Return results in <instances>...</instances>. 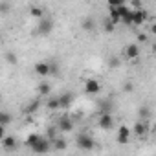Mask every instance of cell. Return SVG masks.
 <instances>
[{"mask_svg": "<svg viewBox=\"0 0 156 156\" xmlns=\"http://www.w3.org/2000/svg\"><path fill=\"white\" fill-rule=\"evenodd\" d=\"M33 152H48L50 149H51V141L48 140V138H44V136H39V140L30 147Z\"/></svg>", "mask_w": 156, "mask_h": 156, "instance_id": "cell-1", "label": "cell"}, {"mask_svg": "<svg viewBox=\"0 0 156 156\" xmlns=\"http://www.w3.org/2000/svg\"><path fill=\"white\" fill-rule=\"evenodd\" d=\"M147 19H149L147 9H143V8L132 9V26H141V24L147 22Z\"/></svg>", "mask_w": 156, "mask_h": 156, "instance_id": "cell-2", "label": "cell"}, {"mask_svg": "<svg viewBox=\"0 0 156 156\" xmlns=\"http://www.w3.org/2000/svg\"><path fill=\"white\" fill-rule=\"evenodd\" d=\"M75 143H77V147L83 149V151H92L94 149V140L88 134H79L77 140H75Z\"/></svg>", "mask_w": 156, "mask_h": 156, "instance_id": "cell-3", "label": "cell"}, {"mask_svg": "<svg viewBox=\"0 0 156 156\" xmlns=\"http://www.w3.org/2000/svg\"><path fill=\"white\" fill-rule=\"evenodd\" d=\"M98 125H99V129L108 130V129H112V127L116 125V119H114V116H112L110 112H105V114H99V121H98Z\"/></svg>", "mask_w": 156, "mask_h": 156, "instance_id": "cell-4", "label": "cell"}, {"mask_svg": "<svg viewBox=\"0 0 156 156\" xmlns=\"http://www.w3.org/2000/svg\"><path fill=\"white\" fill-rule=\"evenodd\" d=\"M51 30H53V22L50 19H39V26H37L39 35H50Z\"/></svg>", "mask_w": 156, "mask_h": 156, "instance_id": "cell-5", "label": "cell"}, {"mask_svg": "<svg viewBox=\"0 0 156 156\" xmlns=\"http://www.w3.org/2000/svg\"><path fill=\"white\" fill-rule=\"evenodd\" d=\"M85 92L88 96H98L101 92V85L96 79H88V81H85Z\"/></svg>", "mask_w": 156, "mask_h": 156, "instance_id": "cell-6", "label": "cell"}, {"mask_svg": "<svg viewBox=\"0 0 156 156\" xmlns=\"http://www.w3.org/2000/svg\"><path fill=\"white\" fill-rule=\"evenodd\" d=\"M129 138H130L129 127H127V125H121V127L118 129V143H119V145H125V143L129 141Z\"/></svg>", "mask_w": 156, "mask_h": 156, "instance_id": "cell-7", "label": "cell"}, {"mask_svg": "<svg viewBox=\"0 0 156 156\" xmlns=\"http://www.w3.org/2000/svg\"><path fill=\"white\" fill-rule=\"evenodd\" d=\"M123 53H125L127 59H136V57H140L141 51H140V46L138 44H129V46H125Z\"/></svg>", "mask_w": 156, "mask_h": 156, "instance_id": "cell-8", "label": "cell"}, {"mask_svg": "<svg viewBox=\"0 0 156 156\" xmlns=\"http://www.w3.org/2000/svg\"><path fill=\"white\" fill-rule=\"evenodd\" d=\"M57 129H59L61 132H70V130L73 129V123H72V119H70L68 116H62V118L59 119V125H57Z\"/></svg>", "mask_w": 156, "mask_h": 156, "instance_id": "cell-9", "label": "cell"}, {"mask_svg": "<svg viewBox=\"0 0 156 156\" xmlns=\"http://www.w3.org/2000/svg\"><path fill=\"white\" fill-rule=\"evenodd\" d=\"M35 73L37 75H42V77L50 75V64L48 62H37L35 64Z\"/></svg>", "mask_w": 156, "mask_h": 156, "instance_id": "cell-10", "label": "cell"}, {"mask_svg": "<svg viewBox=\"0 0 156 156\" xmlns=\"http://www.w3.org/2000/svg\"><path fill=\"white\" fill-rule=\"evenodd\" d=\"M134 132L141 138V136H145L147 132H149V125H147V121H138L136 125H134Z\"/></svg>", "mask_w": 156, "mask_h": 156, "instance_id": "cell-11", "label": "cell"}, {"mask_svg": "<svg viewBox=\"0 0 156 156\" xmlns=\"http://www.w3.org/2000/svg\"><path fill=\"white\" fill-rule=\"evenodd\" d=\"M2 143H4V149L6 151H15L17 149V140L13 136H4L2 138Z\"/></svg>", "mask_w": 156, "mask_h": 156, "instance_id": "cell-12", "label": "cell"}, {"mask_svg": "<svg viewBox=\"0 0 156 156\" xmlns=\"http://www.w3.org/2000/svg\"><path fill=\"white\" fill-rule=\"evenodd\" d=\"M72 94H61L59 96V107L61 108H68L70 105H72Z\"/></svg>", "mask_w": 156, "mask_h": 156, "instance_id": "cell-13", "label": "cell"}, {"mask_svg": "<svg viewBox=\"0 0 156 156\" xmlns=\"http://www.w3.org/2000/svg\"><path fill=\"white\" fill-rule=\"evenodd\" d=\"M108 19L114 22V24H118L119 22V11H118V8H114V6H108Z\"/></svg>", "mask_w": 156, "mask_h": 156, "instance_id": "cell-14", "label": "cell"}, {"mask_svg": "<svg viewBox=\"0 0 156 156\" xmlns=\"http://www.w3.org/2000/svg\"><path fill=\"white\" fill-rule=\"evenodd\" d=\"M37 92H39V96H50V92H51V87H50L48 83H39V87H37Z\"/></svg>", "mask_w": 156, "mask_h": 156, "instance_id": "cell-15", "label": "cell"}, {"mask_svg": "<svg viewBox=\"0 0 156 156\" xmlns=\"http://www.w3.org/2000/svg\"><path fill=\"white\" fill-rule=\"evenodd\" d=\"M119 22H123L125 26H132V9H130V8H129V11H127L125 15H121Z\"/></svg>", "mask_w": 156, "mask_h": 156, "instance_id": "cell-16", "label": "cell"}, {"mask_svg": "<svg viewBox=\"0 0 156 156\" xmlns=\"http://www.w3.org/2000/svg\"><path fill=\"white\" fill-rule=\"evenodd\" d=\"M39 107H41V99H35V101H31V103L24 108V112H26V114H33Z\"/></svg>", "mask_w": 156, "mask_h": 156, "instance_id": "cell-17", "label": "cell"}, {"mask_svg": "<svg viewBox=\"0 0 156 156\" xmlns=\"http://www.w3.org/2000/svg\"><path fill=\"white\" fill-rule=\"evenodd\" d=\"M51 147L57 149V151H64V149H66V141H64L62 138H55V140L51 141Z\"/></svg>", "mask_w": 156, "mask_h": 156, "instance_id": "cell-18", "label": "cell"}, {"mask_svg": "<svg viewBox=\"0 0 156 156\" xmlns=\"http://www.w3.org/2000/svg\"><path fill=\"white\" fill-rule=\"evenodd\" d=\"M103 30H105L107 33H114V30H116V24H114L110 19H107V20L103 22Z\"/></svg>", "mask_w": 156, "mask_h": 156, "instance_id": "cell-19", "label": "cell"}, {"mask_svg": "<svg viewBox=\"0 0 156 156\" xmlns=\"http://www.w3.org/2000/svg\"><path fill=\"white\" fill-rule=\"evenodd\" d=\"M13 121V118L8 112H0V125H9Z\"/></svg>", "mask_w": 156, "mask_h": 156, "instance_id": "cell-20", "label": "cell"}, {"mask_svg": "<svg viewBox=\"0 0 156 156\" xmlns=\"http://www.w3.org/2000/svg\"><path fill=\"white\" fill-rule=\"evenodd\" d=\"M94 24H96V22H94V19H85L81 26H83V30H85V31H92V30H94Z\"/></svg>", "mask_w": 156, "mask_h": 156, "instance_id": "cell-21", "label": "cell"}, {"mask_svg": "<svg viewBox=\"0 0 156 156\" xmlns=\"http://www.w3.org/2000/svg\"><path fill=\"white\" fill-rule=\"evenodd\" d=\"M30 13H31V17H35V19H42V15H44L42 8H37V6H33V8L30 9Z\"/></svg>", "mask_w": 156, "mask_h": 156, "instance_id": "cell-22", "label": "cell"}, {"mask_svg": "<svg viewBox=\"0 0 156 156\" xmlns=\"http://www.w3.org/2000/svg\"><path fill=\"white\" fill-rule=\"evenodd\" d=\"M48 108H50V110H55V108H61V107H59V98H51V99L48 101Z\"/></svg>", "mask_w": 156, "mask_h": 156, "instance_id": "cell-23", "label": "cell"}, {"mask_svg": "<svg viewBox=\"0 0 156 156\" xmlns=\"http://www.w3.org/2000/svg\"><path fill=\"white\" fill-rule=\"evenodd\" d=\"M37 140H39V134H35V132H33V134H30V136L26 138V145H28V147H31Z\"/></svg>", "mask_w": 156, "mask_h": 156, "instance_id": "cell-24", "label": "cell"}, {"mask_svg": "<svg viewBox=\"0 0 156 156\" xmlns=\"http://www.w3.org/2000/svg\"><path fill=\"white\" fill-rule=\"evenodd\" d=\"M6 61H8L9 64H17V55H15L13 51H9V53H6Z\"/></svg>", "mask_w": 156, "mask_h": 156, "instance_id": "cell-25", "label": "cell"}, {"mask_svg": "<svg viewBox=\"0 0 156 156\" xmlns=\"http://www.w3.org/2000/svg\"><path fill=\"white\" fill-rule=\"evenodd\" d=\"M46 138H48L50 141H53V140L57 138V129H48V134H46Z\"/></svg>", "mask_w": 156, "mask_h": 156, "instance_id": "cell-26", "label": "cell"}, {"mask_svg": "<svg viewBox=\"0 0 156 156\" xmlns=\"http://www.w3.org/2000/svg\"><path fill=\"white\" fill-rule=\"evenodd\" d=\"M105 112H110V103H101V107H99V114H105Z\"/></svg>", "mask_w": 156, "mask_h": 156, "instance_id": "cell-27", "label": "cell"}, {"mask_svg": "<svg viewBox=\"0 0 156 156\" xmlns=\"http://www.w3.org/2000/svg\"><path fill=\"white\" fill-rule=\"evenodd\" d=\"M107 4H108V6H114V8H118V6L125 4V0H107Z\"/></svg>", "mask_w": 156, "mask_h": 156, "instance_id": "cell-28", "label": "cell"}, {"mask_svg": "<svg viewBox=\"0 0 156 156\" xmlns=\"http://www.w3.org/2000/svg\"><path fill=\"white\" fill-rule=\"evenodd\" d=\"M8 11H9V4L2 2V4H0V13H8Z\"/></svg>", "mask_w": 156, "mask_h": 156, "instance_id": "cell-29", "label": "cell"}, {"mask_svg": "<svg viewBox=\"0 0 156 156\" xmlns=\"http://www.w3.org/2000/svg\"><path fill=\"white\" fill-rule=\"evenodd\" d=\"M140 116H141L143 119H145V118H149V108H147V107H143V108L140 110Z\"/></svg>", "mask_w": 156, "mask_h": 156, "instance_id": "cell-30", "label": "cell"}, {"mask_svg": "<svg viewBox=\"0 0 156 156\" xmlns=\"http://www.w3.org/2000/svg\"><path fill=\"white\" fill-rule=\"evenodd\" d=\"M138 41H140V42H147V41H149L147 33H140V35H138Z\"/></svg>", "mask_w": 156, "mask_h": 156, "instance_id": "cell-31", "label": "cell"}, {"mask_svg": "<svg viewBox=\"0 0 156 156\" xmlns=\"http://www.w3.org/2000/svg\"><path fill=\"white\" fill-rule=\"evenodd\" d=\"M6 136V125H0V140Z\"/></svg>", "mask_w": 156, "mask_h": 156, "instance_id": "cell-32", "label": "cell"}, {"mask_svg": "<svg viewBox=\"0 0 156 156\" xmlns=\"http://www.w3.org/2000/svg\"><path fill=\"white\" fill-rule=\"evenodd\" d=\"M123 90H125V92H132V83H125Z\"/></svg>", "mask_w": 156, "mask_h": 156, "instance_id": "cell-33", "label": "cell"}, {"mask_svg": "<svg viewBox=\"0 0 156 156\" xmlns=\"http://www.w3.org/2000/svg\"><path fill=\"white\" fill-rule=\"evenodd\" d=\"M110 66H114V68L119 66V61H118V59H112V61H110Z\"/></svg>", "mask_w": 156, "mask_h": 156, "instance_id": "cell-34", "label": "cell"}, {"mask_svg": "<svg viewBox=\"0 0 156 156\" xmlns=\"http://www.w3.org/2000/svg\"><path fill=\"white\" fill-rule=\"evenodd\" d=\"M0 99H2V94H0Z\"/></svg>", "mask_w": 156, "mask_h": 156, "instance_id": "cell-35", "label": "cell"}, {"mask_svg": "<svg viewBox=\"0 0 156 156\" xmlns=\"http://www.w3.org/2000/svg\"><path fill=\"white\" fill-rule=\"evenodd\" d=\"M0 39H2V35H0Z\"/></svg>", "mask_w": 156, "mask_h": 156, "instance_id": "cell-36", "label": "cell"}]
</instances>
